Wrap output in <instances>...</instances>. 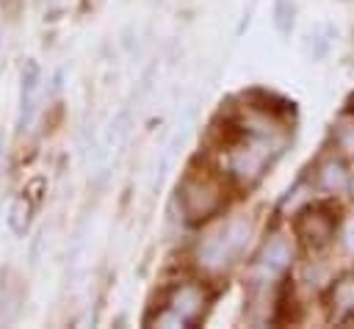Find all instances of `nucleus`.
I'll return each instance as SVG.
<instances>
[{
    "label": "nucleus",
    "mask_w": 354,
    "mask_h": 329,
    "mask_svg": "<svg viewBox=\"0 0 354 329\" xmlns=\"http://www.w3.org/2000/svg\"><path fill=\"white\" fill-rule=\"evenodd\" d=\"M282 147L285 135L274 127L268 113H254L238 127V135L227 149V169L238 182L252 185L263 177V171L282 152Z\"/></svg>",
    "instance_id": "obj_1"
},
{
    "label": "nucleus",
    "mask_w": 354,
    "mask_h": 329,
    "mask_svg": "<svg viewBox=\"0 0 354 329\" xmlns=\"http://www.w3.org/2000/svg\"><path fill=\"white\" fill-rule=\"evenodd\" d=\"M249 238H252V224L246 218H232L230 224H224L218 232L207 235L199 243L196 260L207 271H221L246 249Z\"/></svg>",
    "instance_id": "obj_2"
},
{
    "label": "nucleus",
    "mask_w": 354,
    "mask_h": 329,
    "mask_svg": "<svg viewBox=\"0 0 354 329\" xmlns=\"http://www.w3.org/2000/svg\"><path fill=\"white\" fill-rule=\"evenodd\" d=\"M177 199L188 221H205L224 205V191L207 171L191 169L177 185Z\"/></svg>",
    "instance_id": "obj_3"
},
{
    "label": "nucleus",
    "mask_w": 354,
    "mask_h": 329,
    "mask_svg": "<svg viewBox=\"0 0 354 329\" xmlns=\"http://www.w3.org/2000/svg\"><path fill=\"white\" fill-rule=\"evenodd\" d=\"M205 310V293L196 285H180L171 290L166 310L158 315L160 326H194L202 318Z\"/></svg>",
    "instance_id": "obj_4"
},
{
    "label": "nucleus",
    "mask_w": 354,
    "mask_h": 329,
    "mask_svg": "<svg viewBox=\"0 0 354 329\" xmlns=\"http://www.w3.org/2000/svg\"><path fill=\"white\" fill-rule=\"evenodd\" d=\"M335 227H337L335 216H332L329 210H324V207H304V210L299 213V218H296V232H299V238H304V241L313 243V246L329 243L332 235H335Z\"/></svg>",
    "instance_id": "obj_5"
},
{
    "label": "nucleus",
    "mask_w": 354,
    "mask_h": 329,
    "mask_svg": "<svg viewBox=\"0 0 354 329\" xmlns=\"http://www.w3.org/2000/svg\"><path fill=\"white\" fill-rule=\"evenodd\" d=\"M39 64L36 61H28L22 66V77H19V116H17V124L19 130H25L33 119V111H36V91H39Z\"/></svg>",
    "instance_id": "obj_6"
},
{
    "label": "nucleus",
    "mask_w": 354,
    "mask_h": 329,
    "mask_svg": "<svg viewBox=\"0 0 354 329\" xmlns=\"http://www.w3.org/2000/svg\"><path fill=\"white\" fill-rule=\"evenodd\" d=\"M290 260H293L290 243H288L282 235H274V238L266 241V246H263V252H260V257H257V268H260V274H266V276H279V274L288 271Z\"/></svg>",
    "instance_id": "obj_7"
},
{
    "label": "nucleus",
    "mask_w": 354,
    "mask_h": 329,
    "mask_svg": "<svg viewBox=\"0 0 354 329\" xmlns=\"http://www.w3.org/2000/svg\"><path fill=\"white\" fill-rule=\"evenodd\" d=\"M315 180H318V188L326 191V194H340V191H346L348 182H351V177H348V171H346V166H343V160H337V158H326V160L318 166Z\"/></svg>",
    "instance_id": "obj_8"
},
{
    "label": "nucleus",
    "mask_w": 354,
    "mask_h": 329,
    "mask_svg": "<svg viewBox=\"0 0 354 329\" xmlns=\"http://www.w3.org/2000/svg\"><path fill=\"white\" fill-rule=\"evenodd\" d=\"M19 301H22V288H19V282H17V279H14V282H6V279L0 276V321H3V323L11 321L6 310H11V315L19 312Z\"/></svg>",
    "instance_id": "obj_9"
},
{
    "label": "nucleus",
    "mask_w": 354,
    "mask_h": 329,
    "mask_svg": "<svg viewBox=\"0 0 354 329\" xmlns=\"http://www.w3.org/2000/svg\"><path fill=\"white\" fill-rule=\"evenodd\" d=\"M28 221H30V202H28V196H17L14 205L8 207V227L17 235H25Z\"/></svg>",
    "instance_id": "obj_10"
},
{
    "label": "nucleus",
    "mask_w": 354,
    "mask_h": 329,
    "mask_svg": "<svg viewBox=\"0 0 354 329\" xmlns=\"http://www.w3.org/2000/svg\"><path fill=\"white\" fill-rule=\"evenodd\" d=\"M293 17H296V6L293 0H277L274 3V25L282 36H288L293 30Z\"/></svg>",
    "instance_id": "obj_11"
},
{
    "label": "nucleus",
    "mask_w": 354,
    "mask_h": 329,
    "mask_svg": "<svg viewBox=\"0 0 354 329\" xmlns=\"http://www.w3.org/2000/svg\"><path fill=\"white\" fill-rule=\"evenodd\" d=\"M335 144L346 152V155H354V119L346 116L335 124Z\"/></svg>",
    "instance_id": "obj_12"
},
{
    "label": "nucleus",
    "mask_w": 354,
    "mask_h": 329,
    "mask_svg": "<svg viewBox=\"0 0 354 329\" xmlns=\"http://www.w3.org/2000/svg\"><path fill=\"white\" fill-rule=\"evenodd\" d=\"M343 241H346V249L354 254V218L346 224V232H343Z\"/></svg>",
    "instance_id": "obj_13"
},
{
    "label": "nucleus",
    "mask_w": 354,
    "mask_h": 329,
    "mask_svg": "<svg viewBox=\"0 0 354 329\" xmlns=\"http://www.w3.org/2000/svg\"><path fill=\"white\" fill-rule=\"evenodd\" d=\"M0 163H3V133H0Z\"/></svg>",
    "instance_id": "obj_14"
},
{
    "label": "nucleus",
    "mask_w": 354,
    "mask_h": 329,
    "mask_svg": "<svg viewBox=\"0 0 354 329\" xmlns=\"http://www.w3.org/2000/svg\"><path fill=\"white\" fill-rule=\"evenodd\" d=\"M348 188H351V196H354V177H351V182H348Z\"/></svg>",
    "instance_id": "obj_15"
},
{
    "label": "nucleus",
    "mask_w": 354,
    "mask_h": 329,
    "mask_svg": "<svg viewBox=\"0 0 354 329\" xmlns=\"http://www.w3.org/2000/svg\"><path fill=\"white\" fill-rule=\"evenodd\" d=\"M351 102H354V97H351Z\"/></svg>",
    "instance_id": "obj_16"
}]
</instances>
